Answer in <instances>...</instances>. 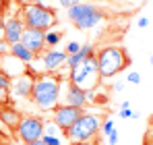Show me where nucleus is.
I'll return each mask as SVG.
<instances>
[{
  "label": "nucleus",
  "mask_w": 153,
  "mask_h": 145,
  "mask_svg": "<svg viewBox=\"0 0 153 145\" xmlns=\"http://www.w3.org/2000/svg\"><path fill=\"white\" fill-rule=\"evenodd\" d=\"M100 72H97V62H95V56L93 58H85L81 60L76 67L71 69L68 72V83H75L81 89L89 91V89H95L100 85Z\"/></svg>",
  "instance_id": "6"
},
{
  "label": "nucleus",
  "mask_w": 153,
  "mask_h": 145,
  "mask_svg": "<svg viewBox=\"0 0 153 145\" xmlns=\"http://www.w3.org/2000/svg\"><path fill=\"white\" fill-rule=\"evenodd\" d=\"M64 104L85 110V106H87V91L81 89L75 83H68V85H66V93H64Z\"/></svg>",
  "instance_id": "13"
},
{
  "label": "nucleus",
  "mask_w": 153,
  "mask_h": 145,
  "mask_svg": "<svg viewBox=\"0 0 153 145\" xmlns=\"http://www.w3.org/2000/svg\"><path fill=\"white\" fill-rule=\"evenodd\" d=\"M33 81H35V75H33L31 71L21 72V75H17V77H13V79H10V91H13L17 97L27 99V97H31Z\"/></svg>",
  "instance_id": "9"
},
{
  "label": "nucleus",
  "mask_w": 153,
  "mask_h": 145,
  "mask_svg": "<svg viewBox=\"0 0 153 145\" xmlns=\"http://www.w3.org/2000/svg\"><path fill=\"white\" fill-rule=\"evenodd\" d=\"M21 118H23V114H21L13 104H4V106H0V122H2V126L15 131L17 124L21 122Z\"/></svg>",
  "instance_id": "14"
},
{
  "label": "nucleus",
  "mask_w": 153,
  "mask_h": 145,
  "mask_svg": "<svg viewBox=\"0 0 153 145\" xmlns=\"http://www.w3.org/2000/svg\"><path fill=\"white\" fill-rule=\"evenodd\" d=\"M81 60H83V58H81L79 54H68V56H66V62H64V64H66V67H68V71H71L73 67H76V64L81 62Z\"/></svg>",
  "instance_id": "18"
},
{
  "label": "nucleus",
  "mask_w": 153,
  "mask_h": 145,
  "mask_svg": "<svg viewBox=\"0 0 153 145\" xmlns=\"http://www.w3.org/2000/svg\"><path fill=\"white\" fill-rule=\"evenodd\" d=\"M71 145H100V141H97V137H95V139H89V141H81V143H71Z\"/></svg>",
  "instance_id": "30"
},
{
  "label": "nucleus",
  "mask_w": 153,
  "mask_h": 145,
  "mask_svg": "<svg viewBox=\"0 0 153 145\" xmlns=\"http://www.w3.org/2000/svg\"><path fill=\"white\" fill-rule=\"evenodd\" d=\"M8 54H10L13 58H17L19 62H23V64H31V62H35V58H37V56L27 48V46H23L21 42L13 44V46L8 48Z\"/></svg>",
  "instance_id": "15"
},
{
  "label": "nucleus",
  "mask_w": 153,
  "mask_h": 145,
  "mask_svg": "<svg viewBox=\"0 0 153 145\" xmlns=\"http://www.w3.org/2000/svg\"><path fill=\"white\" fill-rule=\"evenodd\" d=\"M143 145H153V141H151V139H145V143H143Z\"/></svg>",
  "instance_id": "34"
},
{
  "label": "nucleus",
  "mask_w": 153,
  "mask_h": 145,
  "mask_svg": "<svg viewBox=\"0 0 153 145\" xmlns=\"http://www.w3.org/2000/svg\"><path fill=\"white\" fill-rule=\"evenodd\" d=\"M0 87H4V89H10V77L6 75V72L0 69Z\"/></svg>",
  "instance_id": "20"
},
{
  "label": "nucleus",
  "mask_w": 153,
  "mask_h": 145,
  "mask_svg": "<svg viewBox=\"0 0 153 145\" xmlns=\"http://www.w3.org/2000/svg\"><path fill=\"white\" fill-rule=\"evenodd\" d=\"M112 131H114V120H112V118H105V120L102 122V133L108 137Z\"/></svg>",
  "instance_id": "19"
},
{
  "label": "nucleus",
  "mask_w": 153,
  "mask_h": 145,
  "mask_svg": "<svg viewBox=\"0 0 153 145\" xmlns=\"http://www.w3.org/2000/svg\"><path fill=\"white\" fill-rule=\"evenodd\" d=\"M79 2H83V0H58V4H60L62 8H71V6H75Z\"/></svg>",
  "instance_id": "25"
},
{
  "label": "nucleus",
  "mask_w": 153,
  "mask_h": 145,
  "mask_svg": "<svg viewBox=\"0 0 153 145\" xmlns=\"http://www.w3.org/2000/svg\"><path fill=\"white\" fill-rule=\"evenodd\" d=\"M0 67H2V56H0Z\"/></svg>",
  "instance_id": "37"
},
{
  "label": "nucleus",
  "mask_w": 153,
  "mask_h": 145,
  "mask_svg": "<svg viewBox=\"0 0 153 145\" xmlns=\"http://www.w3.org/2000/svg\"><path fill=\"white\" fill-rule=\"evenodd\" d=\"M102 116L97 114H89V112H83L76 122L64 133L66 139L71 143H81V141H89V139H95L100 133H102Z\"/></svg>",
  "instance_id": "5"
},
{
  "label": "nucleus",
  "mask_w": 153,
  "mask_h": 145,
  "mask_svg": "<svg viewBox=\"0 0 153 145\" xmlns=\"http://www.w3.org/2000/svg\"><path fill=\"white\" fill-rule=\"evenodd\" d=\"M44 118H37V116H23L21 122L17 124L15 129V135L21 143H31V141H37L44 137L46 133V124H44Z\"/></svg>",
  "instance_id": "7"
},
{
  "label": "nucleus",
  "mask_w": 153,
  "mask_h": 145,
  "mask_svg": "<svg viewBox=\"0 0 153 145\" xmlns=\"http://www.w3.org/2000/svg\"><path fill=\"white\" fill-rule=\"evenodd\" d=\"M95 62H97V72L100 79H110L116 77L118 72L126 71L130 67V56L124 46H103L95 52Z\"/></svg>",
  "instance_id": "2"
},
{
  "label": "nucleus",
  "mask_w": 153,
  "mask_h": 145,
  "mask_svg": "<svg viewBox=\"0 0 153 145\" xmlns=\"http://www.w3.org/2000/svg\"><path fill=\"white\" fill-rule=\"evenodd\" d=\"M66 17H68V21H73V25H75L76 29L87 31V29H93L95 25L102 23L103 19H105V13H103L97 4L79 2L75 6L66 8Z\"/></svg>",
  "instance_id": "3"
},
{
  "label": "nucleus",
  "mask_w": 153,
  "mask_h": 145,
  "mask_svg": "<svg viewBox=\"0 0 153 145\" xmlns=\"http://www.w3.org/2000/svg\"><path fill=\"white\" fill-rule=\"evenodd\" d=\"M4 33V19H2V15H0V35Z\"/></svg>",
  "instance_id": "33"
},
{
  "label": "nucleus",
  "mask_w": 153,
  "mask_h": 145,
  "mask_svg": "<svg viewBox=\"0 0 153 145\" xmlns=\"http://www.w3.org/2000/svg\"><path fill=\"white\" fill-rule=\"evenodd\" d=\"M76 54L85 60V58H93V56H95V50H93V46H91V44H81V48H79V52H76Z\"/></svg>",
  "instance_id": "17"
},
{
  "label": "nucleus",
  "mask_w": 153,
  "mask_h": 145,
  "mask_svg": "<svg viewBox=\"0 0 153 145\" xmlns=\"http://www.w3.org/2000/svg\"><path fill=\"white\" fill-rule=\"evenodd\" d=\"M27 145H48L46 141H44V137L42 139H37V141H31V143H27Z\"/></svg>",
  "instance_id": "31"
},
{
  "label": "nucleus",
  "mask_w": 153,
  "mask_h": 145,
  "mask_svg": "<svg viewBox=\"0 0 153 145\" xmlns=\"http://www.w3.org/2000/svg\"><path fill=\"white\" fill-rule=\"evenodd\" d=\"M66 52L62 50H56V48H48L46 52H42V64L48 72H56L60 67H64L66 62Z\"/></svg>",
  "instance_id": "12"
},
{
  "label": "nucleus",
  "mask_w": 153,
  "mask_h": 145,
  "mask_svg": "<svg viewBox=\"0 0 153 145\" xmlns=\"http://www.w3.org/2000/svg\"><path fill=\"white\" fill-rule=\"evenodd\" d=\"M126 81L132 83V85H139V83H141V75H139V72H128Z\"/></svg>",
  "instance_id": "24"
},
{
  "label": "nucleus",
  "mask_w": 153,
  "mask_h": 145,
  "mask_svg": "<svg viewBox=\"0 0 153 145\" xmlns=\"http://www.w3.org/2000/svg\"><path fill=\"white\" fill-rule=\"evenodd\" d=\"M23 31H25V23H23L21 17H8L4 21V33H2V37L6 40L8 46H13V44L21 42Z\"/></svg>",
  "instance_id": "11"
},
{
  "label": "nucleus",
  "mask_w": 153,
  "mask_h": 145,
  "mask_svg": "<svg viewBox=\"0 0 153 145\" xmlns=\"http://www.w3.org/2000/svg\"><path fill=\"white\" fill-rule=\"evenodd\" d=\"M10 89H4V87H0V106H4V104H10Z\"/></svg>",
  "instance_id": "21"
},
{
  "label": "nucleus",
  "mask_w": 153,
  "mask_h": 145,
  "mask_svg": "<svg viewBox=\"0 0 153 145\" xmlns=\"http://www.w3.org/2000/svg\"><path fill=\"white\" fill-rule=\"evenodd\" d=\"M2 8H4V0H0V10H2Z\"/></svg>",
  "instance_id": "35"
},
{
  "label": "nucleus",
  "mask_w": 153,
  "mask_h": 145,
  "mask_svg": "<svg viewBox=\"0 0 153 145\" xmlns=\"http://www.w3.org/2000/svg\"><path fill=\"white\" fill-rule=\"evenodd\" d=\"M139 29H145V27H147V25H149V19H147V17H139Z\"/></svg>",
  "instance_id": "29"
},
{
  "label": "nucleus",
  "mask_w": 153,
  "mask_h": 145,
  "mask_svg": "<svg viewBox=\"0 0 153 145\" xmlns=\"http://www.w3.org/2000/svg\"><path fill=\"white\" fill-rule=\"evenodd\" d=\"M6 145H13V143H6Z\"/></svg>",
  "instance_id": "39"
},
{
  "label": "nucleus",
  "mask_w": 153,
  "mask_h": 145,
  "mask_svg": "<svg viewBox=\"0 0 153 145\" xmlns=\"http://www.w3.org/2000/svg\"><path fill=\"white\" fill-rule=\"evenodd\" d=\"M122 89H124V83H116L114 85V91H122Z\"/></svg>",
  "instance_id": "32"
},
{
  "label": "nucleus",
  "mask_w": 153,
  "mask_h": 145,
  "mask_svg": "<svg viewBox=\"0 0 153 145\" xmlns=\"http://www.w3.org/2000/svg\"><path fill=\"white\" fill-rule=\"evenodd\" d=\"M8 48H10V46L6 44V40L0 37V56H2V54H8Z\"/></svg>",
  "instance_id": "28"
},
{
  "label": "nucleus",
  "mask_w": 153,
  "mask_h": 145,
  "mask_svg": "<svg viewBox=\"0 0 153 145\" xmlns=\"http://www.w3.org/2000/svg\"><path fill=\"white\" fill-rule=\"evenodd\" d=\"M62 93V79L56 72H44L37 75L31 89V102L39 110H54L60 102Z\"/></svg>",
  "instance_id": "1"
},
{
  "label": "nucleus",
  "mask_w": 153,
  "mask_h": 145,
  "mask_svg": "<svg viewBox=\"0 0 153 145\" xmlns=\"http://www.w3.org/2000/svg\"><path fill=\"white\" fill-rule=\"evenodd\" d=\"M118 116H120V118H132V110H130V108H120Z\"/></svg>",
  "instance_id": "26"
},
{
  "label": "nucleus",
  "mask_w": 153,
  "mask_h": 145,
  "mask_svg": "<svg viewBox=\"0 0 153 145\" xmlns=\"http://www.w3.org/2000/svg\"><path fill=\"white\" fill-rule=\"evenodd\" d=\"M2 129H4V126H2V122H0V131H2Z\"/></svg>",
  "instance_id": "38"
},
{
  "label": "nucleus",
  "mask_w": 153,
  "mask_h": 145,
  "mask_svg": "<svg viewBox=\"0 0 153 145\" xmlns=\"http://www.w3.org/2000/svg\"><path fill=\"white\" fill-rule=\"evenodd\" d=\"M21 19L25 27L39 29V31H50L54 25L58 23L56 10L46 6V4H27L21 8Z\"/></svg>",
  "instance_id": "4"
},
{
  "label": "nucleus",
  "mask_w": 153,
  "mask_h": 145,
  "mask_svg": "<svg viewBox=\"0 0 153 145\" xmlns=\"http://www.w3.org/2000/svg\"><path fill=\"white\" fill-rule=\"evenodd\" d=\"M21 44H23V46H27V48L31 50L35 56H39L42 52H46V31L25 27L23 37H21Z\"/></svg>",
  "instance_id": "10"
},
{
  "label": "nucleus",
  "mask_w": 153,
  "mask_h": 145,
  "mask_svg": "<svg viewBox=\"0 0 153 145\" xmlns=\"http://www.w3.org/2000/svg\"><path fill=\"white\" fill-rule=\"evenodd\" d=\"M149 62H151V64H153V54H151V58H149Z\"/></svg>",
  "instance_id": "36"
},
{
  "label": "nucleus",
  "mask_w": 153,
  "mask_h": 145,
  "mask_svg": "<svg viewBox=\"0 0 153 145\" xmlns=\"http://www.w3.org/2000/svg\"><path fill=\"white\" fill-rule=\"evenodd\" d=\"M83 112H85L83 108L66 106V104H64V106H56V108H54V120L52 122H54L58 129H62V131L66 133V131L76 122V118H79Z\"/></svg>",
  "instance_id": "8"
},
{
  "label": "nucleus",
  "mask_w": 153,
  "mask_h": 145,
  "mask_svg": "<svg viewBox=\"0 0 153 145\" xmlns=\"http://www.w3.org/2000/svg\"><path fill=\"white\" fill-rule=\"evenodd\" d=\"M79 48H81V44H79V42H68L64 52H66V54H76V52H79Z\"/></svg>",
  "instance_id": "22"
},
{
  "label": "nucleus",
  "mask_w": 153,
  "mask_h": 145,
  "mask_svg": "<svg viewBox=\"0 0 153 145\" xmlns=\"http://www.w3.org/2000/svg\"><path fill=\"white\" fill-rule=\"evenodd\" d=\"M62 40V31H46V48H56Z\"/></svg>",
  "instance_id": "16"
},
{
  "label": "nucleus",
  "mask_w": 153,
  "mask_h": 145,
  "mask_svg": "<svg viewBox=\"0 0 153 145\" xmlns=\"http://www.w3.org/2000/svg\"><path fill=\"white\" fill-rule=\"evenodd\" d=\"M108 143H110V145H116V143H118V133H116V129L108 135Z\"/></svg>",
  "instance_id": "27"
},
{
  "label": "nucleus",
  "mask_w": 153,
  "mask_h": 145,
  "mask_svg": "<svg viewBox=\"0 0 153 145\" xmlns=\"http://www.w3.org/2000/svg\"><path fill=\"white\" fill-rule=\"evenodd\" d=\"M44 141H46L48 145H62V141H60L56 135H48V133L44 135Z\"/></svg>",
  "instance_id": "23"
}]
</instances>
